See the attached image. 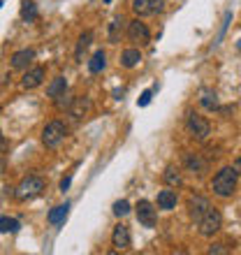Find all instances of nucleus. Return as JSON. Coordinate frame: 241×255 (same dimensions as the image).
<instances>
[{
  "label": "nucleus",
  "mask_w": 241,
  "mask_h": 255,
  "mask_svg": "<svg viewBox=\"0 0 241 255\" xmlns=\"http://www.w3.org/2000/svg\"><path fill=\"white\" fill-rule=\"evenodd\" d=\"M237 179H239V174L234 172V167H223L216 176H213V193L218 197H232L234 190H237Z\"/></svg>",
  "instance_id": "nucleus-1"
},
{
  "label": "nucleus",
  "mask_w": 241,
  "mask_h": 255,
  "mask_svg": "<svg viewBox=\"0 0 241 255\" xmlns=\"http://www.w3.org/2000/svg\"><path fill=\"white\" fill-rule=\"evenodd\" d=\"M65 137H68V126L63 121H51L42 130V144L46 149H58L60 144L65 142Z\"/></svg>",
  "instance_id": "nucleus-2"
},
{
  "label": "nucleus",
  "mask_w": 241,
  "mask_h": 255,
  "mask_svg": "<svg viewBox=\"0 0 241 255\" xmlns=\"http://www.w3.org/2000/svg\"><path fill=\"white\" fill-rule=\"evenodd\" d=\"M220 227H223V213L213 207L197 220V230H200L202 237H213L216 232H220Z\"/></svg>",
  "instance_id": "nucleus-3"
},
{
  "label": "nucleus",
  "mask_w": 241,
  "mask_h": 255,
  "mask_svg": "<svg viewBox=\"0 0 241 255\" xmlns=\"http://www.w3.org/2000/svg\"><path fill=\"white\" fill-rule=\"evenodd\" d=\"M42 190H44V179H40V176H26V179L19 183L16 188V197L19 200H33V197L42 195Z\"/></svg>",
  "instance_id": "nucleus-4"
},
{
  "label": "nucleus",
  "mask_w": 241,
  "mask_h": 255,
  "mask_svg": "<svg viewBox=\"0 0 241 255\" xmlns=\"http://www.w3.org/2000/svg\"><path fill=\"white\" fill-rule=\"evenodd\" d=\"M186 128H188V132L195 137L197 142H204V139L211 135L209 121L204 119V116H200V114H195V112L188 114V119H186Z\"/></svg>",
  "instance_id": "nucleus-5"
},
{
  "label": "nucleus",
  "mask_w": 241,
  "mask_h": 255,
  "mask_svg": "<svg viewBox=\"0 0 241 255\" xmlns=\"http://www.w3.org/2000/svg\"><path fill=\"white\" fill-rule=\"evenodd\" d=\"M135 213H137V220H139L144 227H153L156 220H158V211H156V207H153L149 200H139L135 207Z\"/></svg>",
  "instance_id": "nucleus-6"
},
{
  "label": "nucleus",
  "mask_w": 241,
  "mask_h": 255,
  "mask_svg": "<svg viewBox=\"0 0 241 255\" xmlns=\"http://www.w3.org/2000/svg\"><path fill=\"white\" fill-rule=\"evenodd\" d=\"M128 38L135 44H149L151 42V30L146 28V23H142L139 19H132L128 23Z\"/></svg>",
  "instance_id": "nucleus-7"
},
{
  "label": "nucleus",
  "mask_w": 241,
  "mask_h": 255,
  "mask_svg": "<svg viewBox=\"0 0 241 255\" xmlns=\"http://www.w3.org/2000/svg\"><path fill=\"white\" fill-rule=\"evenodd\" d=\"M165 0H132V9L137 16H153L162 12Z\"/></svg>",
  "instance_id": "nucleus-8"
},
{
  "label": "nucleus",
  "mask_w": 241,
  "mask_h": 255,
  "mask_svg": "<svg viewBox=\"0 0 241 255\" xmlns=\"http://www.w3.org/2000/svg\"><path fill=\"white\" fill-rule=\"evenodd\" d=\"M90 107H93L90 105V98H86V95H83V98H75L72 100V105L68 107L70 119L75 121V123H81V121L90 114Z\"/></svg>",
  "instance_id": "nucleus-9"
},
{
  "label": "nucleus",
  "mask_w": 241,
  "mask_h": 255,
  "mask_svg": "<svg viewBox=\"0 0 241 255\" xmlns=\"http://www.w3.org/2000/svg\"><path fill=\"white\" fill-rule=\"evenodd\" d=\"M130 244H132L130 227L123 225V223H119V225L114 227V232H112V246L116 248V251H125V248H130Z\"/></svg>",
  "instance_id": "nucleus-10"
},
{
  "label": "nucleus",
  "mask_w": 241,
  "mask_h": 255,
  "mask_svg": "<svg viewBox=\"0 0 241 255\" xmlns=\"http://www.w3.org/2000/svg\"><path fill=\"white\" fill-rule=\"evenodd\" d=\"M209 209H211V202L206 200V197L193 195V197L188 200V213H190V218H193L195 223H197V220H200V218H202Z\"/></svg>",
  "instance_id": "nucleus-11"
},
{
  "label": "nucleus",
  "mask_w": 241,
  "mask_h": 255,
  "mask_svg": "<svg viewBox=\"0 0 241 255\" xmlns=\"http://www.w3.org/2000/svg\"><path fill=\"white\" fill-rule=\"evenodd\" d=\"M42 82H44V68H30L26 75H23L21 79V86L23 88H38V86H42Z\"/></svg>",
  "instance_id": "nucleus-12"
},
{
  "label": "nucleus",
  "mask_w": 241,
  "mask_h": 255,
  "mask_svg": "<svg viewBox=\"0 0 241 255\" xmlns=\"http://www.w3.org/2000/svg\"><path fill=\"white\" fill-rule=\"evenodd\" d=\"M176 202H179V197H176V190H172L169 186H167L165 190H160V193H158V209L172 211V209H176Z\"/></svg>",
  "instance_id": "nucleus-13"
},
{
  "label": "nucleus",
  "mask_w": 241,
  "mask_h": 255,
  "mask_svg": "<svg viewBox=\"0 0 241 255\" xmlns=\"http://www.w3.org/2000/svg\"><path fill=\"white\" fill-rule=\"evenodd\" d=\"M33 58H35V51H33V49H21V51H16L14 56H12L9 65L14 70H26L30 63H33Z\"/></svg>",
  "instance_id": "nucleus-14"
},
{
  "label": "nucleus",
  "mask_w": 241,
  "mask_h": 255,
  "mask_svg": "<svg viewBox=\"0 0 241 255\" xmlns=\"http://www.w3.org/2000/svg\"><path fill=\"white\" fill-rule=\"evenodd\" d=\"M183 163H186V167H188L193 174H204L206 170H209V165H206V160H204L200 153H186V158H183Z\"/></svg>",
  "instance_id": "nucleus-15"
},
{
  "label": "nucleus",
  "mask_w": 241,
  "mask_h": 255,
  "mask_svg": "<svg viewBox=\"0 0 241 255\" xmlns=\"http://www.w3.org/2000/svg\"><path fill=\"white\" fill-rule=\"evenodd\" d=\"M139 63H142V51H139L137 46H130V49H125V51L120 53V65L125 70L137 68Z\"/></svg>",
  "instance_id": "nucleus-16"
},
{
  "label": "nucleus",
  "mask_w": 241,
  "mask_h": 255,
  "mask_svg": "<svg viewBox=\"0 0 241 255\" xmlns=\"http://www.w3.org/2000/svg\"><path fill=\"white\" fill-rule=\"evenodd\" d=\"M68 213H70V202L58 204V207H53V209L49 211L46 220H49L51 225H63V223H65V218H68Z\"/></svg>",
  "instance_id": "nucleus-17"
},
{
  "label": "nucleus",
  "mask_w": 241,
  "mask_h": 255,
  "mask_svg": "<svg viewBox=\"0 0 241 255\" xmlns=\"http://www.w3.org/2000/svg\"><path fill=\"white\" fill-rule=\"evenodd\" d=\"M63 93H68V82H65V77H56V79H51V84L46 86V95L51 100L60 98Z\"/></svg>",
  "instance_id": "nucleus-18"
},
{
  "label": "nucleus",
  "mask_w": 241,
  "mask_h": 255,
  "mask_svg": "<svg viewBox=\"0 0 241 255\" xmlns=\"http://www.w3.org/2000/svg\"><path fill=\"white\" fill-rule=\"evenodd\" d=\"M105 68H107V53L102 49H98V51L93 53V58L88 60V70H90V75H100Z\"/></svg>",
  "instance_id": "nucleus-19"
},
{
  "label": "nucleus",
  "mask_w": 241,
  "mask_h": 255,
  "mask_svg": "<svg viewBox=\"0 0 241 255\" xmlns=\"http://www.w3.org/2000/svg\"><path fill=\"white\" fill-rule=\"evenodd\" d=\"M162 181H165L169 188H181V186H183V174H181L176 167L169 165L165 172H162Z\"/></svg>",
  "instance_id": "nucleus-20"
},
{
  "label": "nucleus",
  "mask_w": 241,
  "mask_h": 255,
  "mask_svg": "<svg viewBox=\"0 0 241 255\" xmlns=\"http://www.w3.org/2000/svg\"><path fill=\"white\" fill-rule=\"evenodd\" d=\"M90 42H93V33L90 30H86V33H81L79 35V42H77V51H75V58L81 63L83 60V51L90 46Z\"/></svg>",
  "instance_id": "nucleus-21"
},
{
  "label": "nucleus",
  "mask_w": 241,
  "mask_h": 255,
  "mask_svg": "<svg viewBox=\"0 0 241 255\" xmlns=\"http://www.w3.org/2000/svg\"><path fill=\"white\" fill-rule=\"evenodd\" d=\"M123 16H116L112 23H109V42L112 44H119L120 42V35H123Z\"/></svg>",
  "instance_id": "nucleus-22"
},
{
  "label": "nucleus",
  "mask_w": 241,
  "mask_h": 255,
  "mask_svg": "<svg viewBox=\"0 0 241 255\" xmlns=\"http://www.w3.org/2000/svg\"><path fill=\"white\" fill-rule=\"evenodd\" d=\"M21 19L23 21L38 19V5H35V0H21Z\"/></svg>",
  "instance_id": "nucleus-23"
},
{
  "label": "nucleus",
  "mask_w": 241,
  "mask_h": 255,
  "mask_svg": "<svg viewBox=\"0 0 241 255\" xmlns=\"http://www.w3.org/2000/svg\"><path fill=\"white\" fill-rule=\"evenodd\" d=\"M19 227H21V223H19L16 218H12V216H2V218H0V232H2V234L19 232Z\"/></svg>",
  "instance_id": "nucleus-24"
},
{
  "label": "nucleus",
  "mask_w": 241,
  "mask_h": 255,
  "mask_svg": "<svg viewBox=\"0 0 241 255\" xmlns=\"http://www.w3.org/2000/svg\"><path fill=\"white\" fill-rule=\"evenodd\" d=\"M200 102H202V107L204 109H209V112H216V109H218V95L211 93V90H204Z\"/></svg>",
  "instance_id": "nucleus-25"
},
{
  "label": "nucleus",
  "mask_w": 241,
  "mask_h": 255,
  "mask_svg": "<svg viewBox=\"0 0 241 255\" xmlns=\"http://www.w3.org/2000/svg\"><path fill=\"white\" fill-rule=\"evenodd\" d=\"M114 216H119V218H123V216H128L130 213V202L128 200H119V202H114Z\"/></svg>",
  "instance_id": "nucleus-26"
},
{
  "label": "nucleus",
  "mask_w": 241,
  "mask_h": 255,
  "mask_svg": "<svg viewBox=\"0 0 241 255\" xmlns=\"http://www.w3.org/2000/svg\"><path fill=\"white\" fill-rule=\"evenodd\" d=\"M151 95H153V90H144L142 95H139V100H137V105L139 107H149V102H151Z\"/></svg>",
  "instance_id": "nucleus-27"
},
{
  "label": "nucleus",
  "mask_w": 241,
  "mask_h": 255,
  "mask_svg": "<svg viewBox=\"0 0 241 255\" xmlns=\"http://www.w3.org/2000/svg\"><path fill=\"white\" fill-rule=\"evenodd\" d=\"M209 253H211V255H213V253H216V255H225V253H230V251H227L223 244H213V246L209 248Z\"/></svg>",
  "instance_id": "nucleus-28"
},
{
  "label": "nucleus",
  "mask_w": 241,
  "mask_h": 255,
  "mask_svg": "<svg viewBox=\"0 0 241 255\" xmlns=\"http://www.w3.org/2000/svg\"><path fill=\"white\" fill-rule=\"evenodd\" d=\"M70 186H72V174H68L65 179L60 181V193H65V190H68Z\"/></svg>",
  "instance_id": "nucleus-29"
},
{
  "label": "nucleus",
  "mask_w": 241,
  "mask_h": 255,
  "mask_svg": "<svg viewBox=\"0 0 241 255\" xmlns=\"http://www.w3.org/2000/svg\"><path fill=\"white\" fill-rule=\"evenodd\" d=\"M232 167H234V172H237V174H239V176H241V156H239V158H237V160H234V163H232Z\"/></svg>",
  "instance_id": "nucleus-30"
},
{
  "label": "nucleus",
  "mask_w": 241,
  "mask_h": 255,
  "mask_svg": "<svg viewBox=\"0 0 241 255\" xmlns=\"http://www.w3.org/2000/svg\"><path fill=\"white\" fill-rule=\"evenodd\" d=\"M2 5H5V2H2V0H0V7H2Z\"/></svg>",
  "instance_id": "nucleus-31"
}]
</instances>
